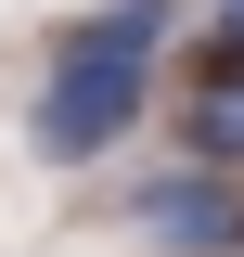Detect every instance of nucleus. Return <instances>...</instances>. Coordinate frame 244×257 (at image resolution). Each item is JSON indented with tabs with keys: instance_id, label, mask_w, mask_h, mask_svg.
<instances>
[{
	"instance_id": "obj_1",
	"label": "nucleus",
	"mask_w": 244,
	"mask_h": 257,
	"mask_svg": "<svg viewBox=\"0 0 244 257\" xmlns=\"http://www.w3.org/2000/svg\"><path fill=\"white\" fill-rule=\"evenodd\" d=\"M154 39H167V0H116V13H90V26L52 52V90H39V155H103V142H129V116H142L154 90Z\"/></svg>"
},
{
	"instance_id": "obj_2",
	"label": "nucleus",
	"mask_w": 244,
	"mask_h": 257,
	"mask_svg": "<svg viewBox=\"0 0 244 257\" xmlns=\"http://www.w3.org/2000/svg\"><path fill=\"white\" fill-rule=\"evenodd\" d=\"M142 231H154L167 257H244V206H231L218 180H154V193H142Z\"/></svg>"
},
{
	"instance_id": "obj_3",
	"label": "nucleus",
	"mask_w": 244,
	"mask_h": 257,
	"mask_svg": "<svg viewBox=\"0 0 244 257\" xmlns=\"http://www.w3.org/2000/svg\"><path fill=\"white\" fill-rule=\"evenodd\" d=\"M193 77H206V90H244V0L218 13V39H206V64H193Z\"/></svg>"
},
{
	"instance_id": "obj_4",
	"label": "nucleus",
	"mask_w": 244,
	"mask_h": 257,
	"mask_svg": "<svg viewBox=\"0 0 244 257\" xmlns=\"http://www.w3.org/2000/svg\"><path fill=\"white\" fill-rule=\"evenodd\" d=\"M193 142H206V155H244V90H206V116H193Z\"/></svg>"
}]
</instances>
